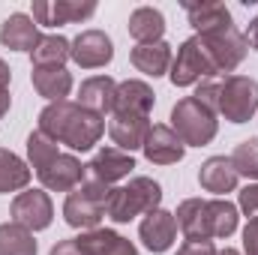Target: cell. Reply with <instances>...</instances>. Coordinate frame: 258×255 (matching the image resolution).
Segmentation results:
<instances>
[{"label":"cell","instance_id":"484cf974","mask_svg":"<svg viewBox=\"0 0 258 255\" xmlns=\"http://www.w3.org/2000/svg\"><path fill=\"white\" fill-rule=\"evenodd\" d=\"M237 204H231L228 198H213L207 201V225H210V237H231L237 231Z\"/></svg>","mask_w":258,"mask_h":255},{"label":"cell","instance_id":"3957f363","mask_svg":"<svg viewBox=\"0 0 258 255\" xmlns=\"http://www.w3.org/2000/svg\"><path fill=\"white\" fill-rule=\"evenodd\" d=\"M171 129L180 135L183 144L189 147H204L216 138L219 132V120H216V111L207 108L201 99L195 96H183L174 108H171Z\"/></svg>","mask_w":258,"mask_h":255},{"label":"cell","instance_id":"d6a6232c","mask_svg":"<svg viewBox=\"0 0 258 255\" xmlns=\"http://www.w3.org/2000/svg\"><path fill=\"white\" fill-rule=\"evenodd\" d=\"M195 99H201L207 108H213V111H216V105H219V81H213V78H204V81H198Z\"/></svg>","mask_w":258,"mask_h":255},{"label":"cell","instance_id":"1f68e13d","mask_svg":"<svg viewBox=\"0 0 258 255\" xmlns=\"http://www.w3.org/2000/svg\"><path fill=\"white\" fill-rule=\"evenodd\" d=\"M237 207L249 216V219H255L258 216V183H246L240 195H237Z\"/></svg>","mask_w":258,"mask_h":255},{"label":"cell","instance_id":"ba28073f","mask_svg":"<svg viewBox=\"0 0 258 255\" xmlns=\"http://www.w3.org/2000/svg\"><path fill=\"white\" fill-rule=\"evenodd\" d=\"M54 219V204L48 192L42 189H24L12 198V222L24 225L27 231H42Z\"/></svg>","mask_w":258,"mask_h":255},{"label":"cell","instance_id":"cb8c5ba5","mask_svg":"<svg viewBox=\"0 0 258 255\" xmlns=\"http://www.w3.org/2000/svg\"><path fill=\"white\" fill-rule=\"evenodd\" d=\"M162 33H165V15L153 6H138L132 15H129V36L138 42V45H147V42H162Z\"/></svg>","mask_w":258,"mask_h":255},{"label":"cell","instance_id":"836d02e7","mask_svg":"<svg viewBox=\"0 0 258 255\" xmlns=\"http://www.w3.org/2000/svg\"><path fill=\"white\" fill-rule=\"evenodd\" d=\"M177 255H216V246H213V240H186Z\"/></svg>","mask_w":258,"mask_h":255},{"label":"cell","instance_id":"8d00e7d4","mask_svg":"<svg viewBox=\"0 0 258 255\" xmlns=\"http://www.w3.org/2000/svg\"><path fill=\"white\" fill-rule=\"evenodd\" d=\"M9 105H12V96H9V87H0V117L9 111Z\"/></svg>","mask_w":258,"mask_h":255},{"label":"cell","instance_id":"2e32d148","mask_svg":"<svg viewBox=\"0 0 258 255\" xmlns=\"http://www.w3.org/2000/svg\"><path fill=\"white\" fill-rule=\"evenodd\" d=\"M183 9L189 15V24L195 27V36H207V33H219V30L234 27L231 24V12H228L225 3L201 0V3H183Z\"/></svg>","mask_w":258,"mask_h":255},{"label":"cell","instance_id":"e575fe53","mask_svg":"<svg viewBox=\"0 0 258 255\" xmlns=\"http://www.w3.org/2000/svg\"><path fill=\"white\" fill-rule=\"evenodd\" d=\"M243 249H246V255H258V216L249 219L243 228Z\"/></svg>","mask_w":258,"mask_h":255},{"label":"cell","instance_id":"5b68a950","mask_svg":"<svg viewBox=\"0 0 258 255\" xmlns=\"http://www.w3.org/2000/svg\"><path fill=\"white\" fill-rule=\"evenodd\" d=\"M216 111L228 123H246L258 111V81L249 75H225L219 81V105Z\"/></svg>","mask_w":258,"mask_h":255},{"label":"cell","instance_id":"d4e9b609","mask_svg":"<svg viewBox=\"0 0 258 255\" xmlns=\"http://www.w3.org/2000/svg\"><path fill=\"white\" fill-rule=\"evenodd\" d=\"M30 183V168L21 156H15L12 150L0 147V195L6 192H18L27 189Z\"/></svg>","mask_w":258,"mask_h":255},{"label":"cell","instance_id":"f1b7e54d","mask_svg":"<svg viewBox=\"0 0 258 255\" xmlns=\"http://www.w3.org/2000/svg\"><path fill=\"white\" fill-rule=\"evenodd\" d=\"M75 243L84 255H114L117 243H120V234L111 228H90V231H81L75 237Z\"/></svg>","mask_w":258,"mask_h":255},{"label":"cell","instance_id":"7c38bea8","mask_svg":"<svg viewBox=\"0 0 258 255\" xmlns=\"http://www.w3.org/2000/svg\"><path fill=\"white\" fill-rule=\"evenodd\" d=\"M72 60L81 66V69H99V66H108L114 57V42L108 39V33L102 30H81L75 39H72V48H69Z\"/></svg>","mask_w":258,"mask_h":255},{"label":"cell","instance_id":"ac0fdd59","mask_svg":"<svg viewBox=\"0 0 258 255\" xmlns=\"http://www.w3.org/2000/svg\"><path fill=\"white\" fill-rule=\"evenodd\" d=\"M114 93H117V81L108 78V75H93V78H84L81 87H78V105L105 117L111 114L114 108Z\"/></svg>","mask_w":258,"mask_h":255},{"label":"cell","instance_id":"30bf717a","mask_svg":"<svg viewBox=\"0 0 258 255\" xmlns=\"http://www.w3.org/2000/svg\"><path fill=\"white\" fill-rule=\"evenodd\" d=\"M141 150H144V159L153 162V165H174V162L183 159L186 144L180 141V135L171 126L153 123V126L147 129V138H144Z\"/></svg>","mask_w":258,"mask_h":255},{"label":"cell","instance_id":"74e56055","mask_svg":"<svg viewBox=\"0 0 258 255\" xmlns=\"http://www.w3.org/2000/svg\"><path fill=\"white\" fill-rule=\"evenodd\" d=\"M246 39H249V45L258 51V15L249 21V36H246Z\"/></svg>","mask_w":258,"mask_h":255},{"label":"cell","instance_id":"8992f818","mask_svg":"<svg viewBox=\"0 0 258 255\" xmlns=\"http://www.w3.org/2000/svg\"><path fill=\"white\" fill-rule=\"evenodd\" d=\"M168 75H171V84H174V87H189V84H198V81L216 75V69L210 63V57H207V48H204L201 36L186 39V42L177 48V57L171 60Z\"/></svg>","mask_w":258,"mask_h":255},{"label":"cell","instance_id":"f35d334b","mask_svg":"<svg viewBox=\"0 0 258 255\" xmlns=\"http://www.w3.org/2000/svg\"><path fill=\"white\" fill-rule=\"evenodd\" d=\"M9 78H12V69L6 66L3 57H0V87H9Z\"/></svg>","mask_w":258,"mask_h":255},{"label":"cell","instance_id":"4dcf8cb0","mask_svg":"<svg viewBox=\"0 0 258 255\" xmlns=\"http://www.w3.org/2000/svg\"><path fill=\"white\" fill-rule=\"evenodd\" d=\"M231 162L237 168V174L249 177V180H258V138H246L234 147L231 153Z\"/></svg>","mask_w":258,"mask_h":255},{"label":"cell","instance_id":"d590c367","mask_svg":"<svg viewBox=\"0 0 258 255\" xmlns=\"http://www.w3.org/2000/svg\"><path fill=\"white\" fill-rule=\"evenodd\" d=\"M48 255H84L78 249V243H75V237H69V240H60V243H54L51 246V252Z\"/></svg>","mask_w":258,"mask_h":255},{"label":"cell","instance_id":"8fae6325","mask_svg":"<svg viewBox=\"0 0 258 255\" xmlns=\"http://www.w3.org/2000/svg\"><path fill=\"white\" fill-rule=\"evenodd\" d=\"M135 168L132 153L120 150V147H102L93 153V159L87 162V180H96L102 186H111L117 180L129 177V171Z\"/></svg>","mask_w":258,"mask_h":255},{"label":"cell","instance_id":"d6986e66","mask_svg":"<svg viewBox=\"0 0 258 255\" xmlns=\"http://www.w3.org/2000/svg\"><path fill=\"white\" fill-rule=\"evenodd\" d=\"M39 27L33 21V15L24 12H12L3 24H0V42L12 51H33L39 45Z\"/></svg>","mask_w":258,"mask_h":255},{"label":"cell","instance_id":"6da1fadb","mask_svg":"<svg viewBox=\"0 0 258 255\" xmlns=\"http://www.w3.org/2000/svg\"><path fill=\"white\" fill-rule=\"evenodd\" d=\"M39 132H45L51 141H60L69 150H90L102 132H105V117L81 108L78 102H48L39 111Z\"/></svg>","mask_w":258,"mask_h":255},{"label":"cell","instance_id":"277c9868","mask_svg":"<svg viewBox=\"0 0 258 255\" xmlns=\"http://www.w3.org/2000/svg\"><path fill=\"white\" fill-rule=\"evenodd\" d=\"M108 192H111V186H102V183H96V180H84L78 189H72L63 201L66 225H72V228H78V231L99 228V222H102V216H105Z\"/></svg>","mask_w":258,"mask_h":255},{"label":"cell","instance_id":"7402d4cb","mask_svg":"<svg viewBox=\"0 0 258 255\" xmlns=\"http://www.w3.org/2000/svg\"><path fill=\"white\" fill-rule=\"evenodd\" d=\"M129 60H132V66L138 72H144L150 78H159V75H165L171 69L174 54H171L168 42H147V45H135L129 51Z\"/></svg>","mask_w":258,"mask_h":255},{"label":"cell","instance_id":"e0dca14e","mask_svg":"<svg viewBox=\"0 0 258 255\" xmlns=\"http://www.w3.org/2000/svg\"><path fill=\"white\" fill-rule=\"evenodd\" d=\"M237 177H240V174H237L231 156H210V159L201 165V171H198L201 189L213 192L216 198H222V195H228V192L237 189Z\"/></svg>","mask_w":258,"mask_h":255},{"label":"cell","instance_id":"9c48e42d","mask_svg":"<svg viewBox=\"0 0 258 255\" xmlns=\"http://www.w3.org/2000/svg\"><path fill=\"white\" fill-rule=\"evenodd\" d=\"M96 12L93 0H36L33 3V21L45 27H60V24H78L87 21Z\"/></svg>","mask_w":258,"mask_h":255},{"label":"cell","instance_id":"7a4b0ae2","mask_svg":"<svg viewBox=\"0 0 258 255\" xmlns=\"http://www.w3.org/2000/svg\"><path fill=\"white\" fill-rule=\"evenodd\" d=\"M162 201V186L153 177H132L126 186L108 192V204H105V216L114 222H132L135 216H147L150 210H156Z\"/></svg>","mask_w":258,"mask_h":255},{"label":"cell","instance_id":"4fadbf2b","mask_svg":"<svg viewBox=\"0 0 258 255\" xmlns=\"http://www.w3.org/2000/svg\"><path fill=\"white\" fill-rule=\"evenodd\" d=\"M39 180L51 192H72L87 180V165H81V159H75L72 153H60L48 168L39 171Z\"/></svg>","mask_w":258,"mask_h":255},{"label":"cell","instance_id":"ab89813d","mask_svg":"<svg viewBox=\"0 0 258 255\" xmlns=\"http://www.w3.org/2000/svg\"><path fill=\"white\" fill-rule=\"evenodd\" d=\"M216 255H240V252H237V249H231V246H225L222 252H216Z\"/></svg>","mask_w":258,"mask_h":255},{"label":"cell","instance_id":"4316f807","mask_svg":"<svg viewBox=\"0 0 258 255\" xmlns=\"http://www.w3.org/2000/svg\"><path fill=\"white\" fill-rule=\"evenodd\" d=\"M69 48H72L69 39H63L60 33H48V36H42L39 45L30 51L33 66H66V60L72 57Z\"/></svg>","mask_w":258,"mask_h":255},{"label":"cell","instance_id":"ffe728a7","mask_svg":"<svg viewBox=\"0 0 258 255\" xmlns=\"http://www.w3.org/2000/svg\"><path fill=\"white\" fill-rule=\"evenodd\" d=\"M147 129H150V117H135V114H111L108 120V135L114 141V147L120 150H141L144 138H147Z\"/></svg>","mask_w":258,"mask_h":255},{"label":"cell","instance_id":"5bb4252c","mask_svg":"<svg viewBox=\"0 0 258 255\" xmlns=\"http://www.w3.org/2000/svg\"><path fill=\"white\" fill-rule=\"evenodd\" d=\"M138 234H141V240H144V246L150 252H156V255L168 252L174 237H177V219H174V213L156 207V210H150L144 216V222L138 225Z\"/></svg>","mask_w":258,"mask_h":255},{"label":"cell","instance_id":"603a6c76","mask_svg":"<svg viewBox=\"0 0 258 255\" xmlns=\"http://www.w3.org/2000/svg\"><path fill=\"white\" fill-rule=\"evenodd\" d=\"M174 219H177V228L183 231L186 240H213L210 225H207V201H201V198L180 201Z\"/></svg>","mask_w":258,"mask_h":255},{"label":"cell","instance_id":"83f0119b","mask_svg":"<svg viewBox=\"0 0 258 255\" xmlns=\"http://www.w3.org/2000/svg\"><path fill=\"white\" fill-rule=\"evenodd\" d=\"M0 255H36L33 231H27L18 222H3L0 225Z\"/></svg>","mask_w":258,"mask_h":255},{"label":"cell","instance_id":"44dd1931","mask_svg":"<svg viewBox=\"0 0 258 255\" xmlns=\"http://www.w3.org/2000/svg\"><path fill=\"white\" fill-rule=\"evenodd\" d=\"M30 81H33V90L48 102H63L72 90V75L66 66H33Z\"/></svg>","mask_w":258,"mask_h":255},{"label":"cell","instance_id":"52a82bcc","mask_svg":"<svg viewBox=\"0 0 258 255\" xmlns=\"http://www.w3.org/2000/svg\"><path fill=\"white\" fill-rule=\"evenodd\" d=\"M201 42L207 48V57H210V63L216 69V75L237 69V66L243 63L246 51H249V39L237 27L219 30V33H207V36H201Z\"/></svg>","mask_w":258,"mask_h":255},{"label":"cell","instance_id":"9a60e30c","mask_svg":"<svg viewBox=\"0 0 258 255\" xmlns=\"http://www.w3.org/2000/svg\"><path fill=\"white\" fill-rule=\"evenodd\" d=\"M153 87L147 81H138V78H126L117 84V93H114V108L111 114H135V117H150L153 111Z\"/></svg>","mask_w":258,"mask_h":255},{"label":"cell","instance_id":"f546056e","mask_svg":"<svg viewBox=\"0 0 258 255\" xmlns=\"http://www.w3.org/2000/svg\"><path fill=\"white\" fill-rule=\"evenodd\" d=\"M60 153H57V141H51L45 132H30L27 135V159H30V165L36 168V174L42 171V168H48L54 159H57Z\"/></svg>","mask_w":258,"mask_h":255}]
</instances>
